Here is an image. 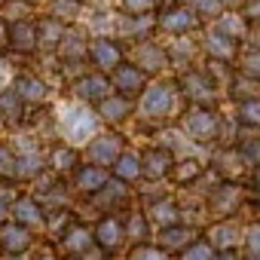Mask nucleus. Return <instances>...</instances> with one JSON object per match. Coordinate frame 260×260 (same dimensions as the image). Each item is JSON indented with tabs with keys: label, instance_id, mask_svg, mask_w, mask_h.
<instances>
[{
	"label": "nucleus",
	"instance_id": "obj_1",
	"mask_svg": "<svg viewBox=\"0 0 260 260\" xmlns=\"http://www.w3.org/2000/svg\"><path fill=\"white\" fill-rule=\"evenodd\" d=\"M135 104H138L135 107L138 119L144 125L156 128V132H159V128H166V125H172L181 116V110H184V98L178 92L175 77H153L147 83V89L138 95Z\"/></svg>",
	"mask_w": 260,
	"mask_h": 260
},
{
	"label": "nucleus",
	"instance_id": "obj_2",
	"mask_svg": "<svg viewBox=\"0 0 260 260\" xmlns=\"http://www.w3.org/2000/svg\"><path fill=\"white\" fill-rule=\"evenodd\" d=\"M175 125L196 147H220L226 144V116L217 104H184Z\"/></svg>",
	"mask_w": 260,
	"mask_h": 260
},
{
	"label": "nucleus",
	"instance_id": "obj_3",
	"mask_svg": "<svg viewBox=\"0 0 260 260\" xmlns=\"http://www.w3.org/2000/svg\"><path fill=\"white\" fill-rule=\"evenodd\" d=\"M52 110H55V138L64 144L83 147V144H89V138H95L101 132V119L92 104L68 98V101L55 104Z\"/></svg>",
	"mask_w": 260,
	"mask_h": 260
},
{
	"label": "nucleus",
	"instance_id": "obj_4",
	"mask_svg": "<svg viewBox=\"0 0 260 260\" xmlns=\"http://www.w3.org/2000/svg\"><path fill=\"white\" fill-rule=\"evenodd\" d=\"M205 199V214L208 220H223V217H239L248 208V184L239 181H214L208 187Z\"/></svg>",
	"mask_w": 260,
	"mask_h": 260
},
{
	"label": "nucleus",
	"instance_id": "obj_5",
	"mask_svg": "<svg viewBox=\"0 0 260 260\" xmlns=\"http://www.w3.org/2000/svg\"><path fill=\"white\" fill-rule=\"evenodd\" d=\"M175 83H178V92L184 98V104H217L223 89L211 80V74L196 61L190 68H181L175 71Z\"/></svg>",
	"mask_w": 260,
	"mask_h": 260
},
{
	"label": "nucleus",
	"instance_id": "obj_6",
	"mask_svg": "<svg viewBox=\"0 0 260 260\" xmlns=\"http://www.w3.org/2000/svg\"><path fill=\"white\" fill-rule=\"evenodd\" d=\"M125 58L138 64L150 80L153 77H166L172 71V61H169V52H166V43H159L156 37H144L138 43H128L125 46Z\"/></svg>",
	"mask_w": 260,
	"mask_h": 260
},
{
	"label": "nucleus",
	"instance_id": "obj_7",
	"mask_svg": "<svg viewBox=\"0 0 260 260\" xmlns=\"http://www.w3.org/2000/svg\"><path fill=\"white\" fill-rule=\"evenodd\" d=\"M135 193H132V184H122V181H116L113 175H110V181L95 193V196H89V199H80L83 205H89L92 208V214L98 217V214H122L128 205H135Z\"/></svg>",
	"mask_w": 260,
	"mask_h": 260
},
{
	"label": "nucleus",
	"instance_id": "obj_8",
	"mask_svg": "<svg viewBox=\"0 0 260 260\" xmlns=\"http://www.w3.org/2000/svg\"><path fill=\"white\" fill-rule=\"evenodd\" d=\"M128 147V138L119 132V128H101L95 138H89V144L80 147L83 153V162H92V166H101V169H110L116 162V156Z\"/></svg>",
	"mask_w": 260,
	"mask_h": 260
},
{
	"label": "nucleus",
	"instance_id": "obj_9",
	"mask_svg": "<svg viewBox=\"0 0 260 260\" xmlns=\"http://www.w3.org/2000/svg\"><path fill=\"white\" fill-rule=\"evenodd\" d=\"M202 28H205V22L184 4V0L156 13V34H162V37H193Z\"/></svg>",
	"mask_w": 260,
	"mask_h": 260
},
{
	"label": "nucleus",
	"instance_id": "obj_10",
	"mask_svg": "<svg viewBox=\"0 0 260 260\" xmlns=\"http://www.w3.org/2000/svg\"><path fill=\"white\" fill-rule=\"evenodd\" d=\"M122 61H125V43L122 40H116L113 34H92L89 49H86V64H92V71L110 74Z\"/></svg>",
	"mask_w": 260,
	"mask_h": 260
},
{
	"label": "nucleus",
	"instance_id": "obj_11",
	"mask_svg": "<svg viewBox=\"0 0 260 260\" xmlns=\"http://www.w3.org/2000/svg\"><path fill=\"white\" fill-rule=\"evenodd\" d=\"M141 208H144V214H147L153 233H156V230H166V226H175V223L184 220L181 199H178L175 193H153V196L144 199Z\"/></svg>",
	"mask_w": 260,
	"mask_h": 260
},
{
	"label": "nucleus",
	"instance_id": "obj_12",
	"mask_svg": "<svg viewBox=\"0 0 260 260\" xmlns=\"http://www.w3.org/2000/svg\"><path fill=\"white\" fill-rule=\"evenodd\" d=\"M92 239H95V245H98L104 254H110V257L119 254V251L128 245L122 214H98L95 223H92Z\"/></svg>",
	"mask_w": 260,
	"mask_h": 260
},
{
	"label": "nucleus",
	"instance_id": "obj_13",
	"mask_svg": "<svg viewBox=\"0 0 260 260\" xmlns=\"http://www.w3.org/2000/svg\"><path fill=\"white\" fill-rule=\"evenodd\" d=\"M175 150H169L166 144L153 141L147 147H141V181H150V184H159V181H169L172 169H175Z\"/></svg>",
	"mask_w": 260,
	"mask_h": 260
},
{
	"label": "nucleus",
	"instance_id": "obj_14",
	"mask_svg": "<svg viewBox=\"0 0 260 260\" xmlns=\"http://www.w3.org/2000/svg\"><path fill=\"white\" fill-rule=\"evenodd\" d=\"M68 92H71V98H77V101L95 107L101 98H107V95L113 92V86H110V77H107V74L86 68L80 77H74V80L68 83Z\"/></svg>",
	"mask_w": 260,
	"mask_h": 260
},
{
	"label": "nucleus",
	"instance_id": "obj_15",
	"mask_svg": "<svg viewBox=\"0 0 260 260\" xmlns=\"http://www.w3.org/2000/svg\"><path fill=\"white\" fill-rule=\"evenodd\" d=\"M55 245H58V251H61V257H68V260H80L92 245H95V239H92V226L77 214L58 236H55Z\"/></svg>",
	"mask_w": 260,
	"mask_h": 260
},
{
	"label": "nucleus",
	"instance_id": "obj_16",
	"mask_svg": "<svg viewBox=\"0 0 260 260\" xmlns=\"http://www.w3.org/2000/svg\"><path fill=\"white\" fill-rule=\"evenodd\" d=\"M10 86L22 95V101L28 104V107H40V104H49V98H52V83L46 80V77H40L37 71H16L13 74V80H10Z\"/></svg>",
	"mask_w": 260,
	"mask_h": 260
},
{
	"label": "nucleus",
	"instance_id": "obj_17",
	"mask_svg": "<svg viewBox=\"0 0 260 260\" xmlns=\"http://www.w3.org/2000/svg\"><path fill=\"white\" fill-rule=\"evenodd\" d=\"M242 233H245V223L239 217H223V220H208L202 226V239L214 248V251H230V248H239L242 245Z\"/></svg>",
	"mask_w": 260,
	"mask_h": 260
},
{
	"label": "nucleus",
	"instance_id": "obj_18",
	"mask_svg": "<svg viewBox=\"0 0 260 260\" xmlns=\"http://www.w3.org/2000/svg\"><path fill=\"white\" fill-rule=\"evenodd\" d=\"M135 98H128V95H119V92H110L107 98H101L95 104V113L101 119V125H110V128H119L125 125L128 119L135 116Z\"/></svg>",
	"mask_w": 260,
	"mask_h": 260
},
{
	"label": "nucleus",
	"instance_id": "obj_19",
	"mask_svg": "<svg viewBox=\"0 0 260 260\" xmlns=\"http://www.w3.org/2000/svg\"><path fill=\"white\" fill-rule=\"evenodd\" d=\"M199 49H202L205 58H217V61H226V64L236 68V58L242 52V43H236V40L223 37L220 31H214L211 25H205L199 31Z\"/></svg>",
	"mask_w": 260,
	"mask_h": 260
},
{
	"label": "nucleus",
	"instance_id": "obj_20",
	"mask_svg": "<svg viewBox=\"0 0 260 260\" xmlns=\"http://www.w3.org/2000/svg\"><path fill=\"white\" fill-rule=\"evenodd\" d=\"M110 86H113V92H119V95H128V98H135L138 101V95L147 89V83H150V77L138 68V64H132V61H122V64H116L110 74Z\"/></svg>",
	"mask_w": 260,
	"mask_h": 260
},
{
	"label": "nucleus",
	"instance_id": "obj_21",
	"mask_svg": "<svg viewBox=\"0 0 260 260\" xmlns=\"http://www.w3.org/2000/svg\"><path fill=\"white\" fill-rule=\"evenodd\" d=\"M107 181H110V169H101V166H92V162H80L77 172L68 178L71 193H74L77 199H89V196H95Z\"/></svg>",
	"mask_w": 260,
	"mask_h": 260
},
{
	"label": "nucleus",
	"instance_id": "obj_22",
	"mask_svg": "<svg viewBox=\"0 0 260 260\" xmlns=\"http://www.w3.org/2000/svg\"><path fill=\"white\" fill-rule=\"evenodd\" d=\"M10 220L28 226V230H34V233H37V230L43 233V226H46V208L40 205V199H37L34 193L22 190V193L16 196V202L10 205Z\"/></svg>",
	"mask_w": 260,
	"mask_h": 260
},
{
	"label": "nucleus",
	"instance_id": "obj_23",
	"mask_svg": "<svg viewBox=\"0 0 260 260\" xmlns=\"http://www.w3.org/2000/svg\"><path fill=\"white\" fill-rule=\"evenodd\" d=\"M37 242L34 230L16 223V220H4L0 223V257H25L31 251V245Z\"/></svg>",
	"mask_w": 260,
	"mask_h": 260
},
{
	"label": "nucleus",
	"instance_id": "obj_24",
	"mask_svg": "<svg viewBox=\"0 0 260 260\" xmlns=\"http://www.w3.org/2000/svg\"><path fill=\"white\" fill-rule=\"evenodd\" d=\"M80 162H83L80 147L64 144V141H58V138L46 144V169H49L52 175H58V178H71V175L77 172Z\"/></svg>",
	"mask_w": 260,
	"mask_h": 260
},
{
	"label": "nucleus",
	"instance_id": "obj_25",
	"mask_svg": "<svg viewBox=\"0 0 260 260\" xmlns=\"http://www.w3.org/2000/svg\"><path fill=\"white\" fill-rule=\"evenodd\" d=\"M205 172H208V162H205L202 156L184 153V156L175 159V169H172V175H169V184H172L175 190H190V187H196V184L205 178Z\"/></svg>",
	"mask_w": 260,
	"mask_h": 260
},
{
	"label": "nucleus",
	"instance_id": "obj_26",
	"mask_svg": "<svg viewBox=\"0 0 260 260\" xmlns=\"http://www.w3.org/2000/svg\"><path fill=\"white\" fill-rule=\"evenodd\" d=\"M4 52L22 55V58H34L37 55V25H34V19L10 25V40H7Z\"/></svg>",
	"mask_w": 260,
	"mask_h": 260
},
{
	"label": "nucleus",
	"instance_id": "obj_27",
	"mask_svg": "<svg viewBox=\"0 0 260 260\" xmlns=\"http://www.w3.org/2000/svg\"><path fill=\"white\" fill-rule=\"evenodd\" d=\"M25 113H28V104L7 83L4 89H0V125L10 128V132H16V128H22V122H25Z\"/></svg>",
	"mask_w": 260,
	"mask_h": 260
},
{
	"label": "nucleus",
	"instance_id": "obj_28",
	"mask_svg": "<svg viewBox=\"0 0 260 260\" xmlns=\"http://www.w3.org/2000/svg\"><path fill=\"white\" fill-rule=\"evenodd\" d=\"M193 37H169L166 40V52H169V61H172V74L181 71V68H190V64H196L202 58L199 40H193Z\"/></svg>",
	"mask_w": 260,
	"mask_h": 260
},
{
	"label": "nucleus",
	"instance_id": "obj_29",
	"mask_svg": "<svg viewBox=\"0 0 260 260\" xmlns=\"http://www.w3.org/2000/svg\"><path fill=\"white\" fill-rule=\"evenodd\" d=\"M199 233H202V230H196L193 223L181 220V223H175V226L156 230V245H162L169 254H175V257H178L190 242H196V239H199Z\"/></svg>",
	"mask_w": 260,
	"mask_h": 260
},
{
	"label": "nucleus",
	"instance_id": "obj_30",
	"mask_svg": "<svg viewBox=\"0 0 260 260\" xmlns=\"http://www.w3.org/2000/svg\"><path fill=\"white\" fill-rule=\"evenodd\" d=\"M34 25H37V52L52 58L55 49H58V43H61V37H64L68 25L58 22V19H52V16H37Z\"/></svg>",
	"mask_w": 260,
	"mask_h": 260
},
{
	"label": "nucleus",
	"instance_id": "obj_31",
	"mask_svg": "<svg viewBox=\"0 0 260 260\" xmlns=\"http://www.w3.org/2000/svg\"><path fill=\"white\" fill-rule=\"evenodd\" d=\"M122 223H125L128 245H135V242H153V226H150L144 208L138 205V199H135V205H128L122 211Z\"/></svg>",
	"mask_w": 260,
	"mask_h": 260
},
{
	"label": "nucleus",
	"instance_id": "obj_32",
	"mask_svg": "<svg viewBox=\"0 0 260 260\" xmlns=\"http://www.w3.org/2000/svg\"><path fill=\"white\" fill-rule=\"evenodd\" d=\"M214 31H220L223 37H230V40H236V43H242L245 46V40H248V34H251V28H248V22H245V16L239 13V10H223L214 22H208Z\"/></svg>",
	"mask_w": 260,
	"mask_h": 260
},
{
	"label": "nucleus",
	"instance_id": "obj_33",
	"mask_svg": "<svg viewBox=\"0 0 260 260\" xmlns=\"http://www.w3.org/2000/svg\"><path fill=\"white\" fill-rule=\"evenodd\" d=\"M110 175H113L116 181H122V184H138V181H141V150L125 147V150L116 156V162L110 166Z\"/></svg>",
	"mask_w": 260,
	"mask_h": 260
},
{
	"label": "nucleus",
	"instance_id": "obj_34",
	"mask_svg": "<svg viewBox=\"0 0 260 260\" xmlns=\"http://www.w3.org/2000/svg\"><path fill=\"white\" fill-rule=\"evenodd\" d=\"M86 7H89V0H49V4H46V16H52V19H58L64 25H74V22L83 19Z\"/></svg>",
	"mask_w": 260,
	"mask_h": 260
},
{
	"label": "nucleus",
	"instance_id": "obj_35",
	"mask_svg": "<svg viewBox=\"0 0 260 260\" xmlns=\"http://www.w3.org/2000/svg\"><path fill=\"white\" fill-rule=\"evenodd\" d=\"M233 122H236L239 128H245V132H260V95H257V98L236 101Z\"/></svg>",
	"mask_w": 260,
	"mask_h": 260
},
{
	"label": "nucleus",
	"instance_id": "obj_36",
	"mask_svg": "<svg viewBox=\"0 0 260 260\" xmlns=\"http://www.w3.org/2000/svg\"><path fill=\"white\" fill-rule=\"evenodd\" d=\"M233 147L242 153V159L251 169H260V132H245V128H239V138L233 141Z\"/></svg>",
	"mask_w": 260,
	"mask_h": 260
},
{
	"label": "nucleus",
	"instance_id": "obj_37",
	"mask_svg": "<svg viewBox=\"0 0 260 260\" xmlns=\"http://www.w3.org/2000/svg\"><path fill=\"white\" fill-rule=\"evenodd\" d=\"M223 95H226L233 104H236V101H245V98H257V95H260V83H257V80H248V77H242V74L233 71V77H230Z\"/></svg>",
	"mask_w": 260,
	"mask_h": 260
},
{
	"label": "nucleus",
	"instance_id": "obj_38",
	"mask_svg": "<svg viewBox=\"0 0 260 260\" xmlns=\"http://www.w3.org/2000/svg\"><path fill=\"white\" fill-rule=\"evenodd\" d=\"M236 74L260 83V46H254V43H245L242 46V52L236 58Z\"/></svg>",
	"mask_w": 260,
	"mask_h": 260
},
{
	"label": "nucleus",
	"instance_id": "obj_39",
	"mask_svg": "<svg viewBox=\"0 0 260 260\" xmlns=\"http://www.w3.org/2000/svg\"><path fill=\"white\" fill-rule=\"evenodd\" d=\"M0 16L10 25L13 22H28V19H37V4L34 0H4V4H0Z\"/></svg>",
	"mask_w": 260,
	"mask_h": 260
},
{
	"label": "nucleus",
	"instance_id": "obj_40",
	"mask_svg": "<svg viewBox=\"0 0 260 260\" xmlns=\"http://www.w3.org/2000/svg\"><path fill=\"white\" fill-rule=\"evenodd\" d=\"M122 260H175V254H169L156 242H135V245L125 248V257Z\"/></svg>",
	"mask_w": 260,
	"mask_h": 260
},
{
	"label": "nucleus",
	"instance_id": "obj_41",
	"mask_svg": "<svg viewBox=\"0 0 260 260\" xmlns=\"http://www.w3.org/2000/svg\"><path fill=\"white\" fill-rule=\"evenodd\" d=\"M242 260H260V220H248L242 233Z\"/></svg>",
	"mask_w": 260,
	"mask_h": 260
},
{
	"label": "nucleus",
	"instance_id": "obj_42",
	"mask_svg": "<svg viewBox=\"0 0 260 260\" xmlns=\"http://www.w3.org/2000/svg\"><path fill=\"white\" fill-rule=\"evenodd\" d=\"M28 260H61V251H58L55 239H49V236H40V239L31 245V251H28Z\"/></svg>",
	"mask_w": 260,
	"mask_h": 260
},
{
	"label": "nucleus",
	"instance_id": "obj_43",
	"mask_svg": "<svg viewBox=\"0 0 260 260\" xmlns=\"http://www.w3.org/2000/svg\"><path fill=\"white\" fill-rule=\"evenodd\" d=\"M214 254H217V251H214V248L202 239V233H199V239H196V242H190V245L175 257V260H214Z\"/></svg>",
	"mask_w": 260,
	"mask_h": 260
},
{
	"label": "nucleus",
	"instance_id": "obj_44",
	"mask_svg": "<svg viewBox=\"0 0 260 260\" xmlns=\"http://www.w3.org/2000/svg\"><path fill=\"white\" fill-rule=\"evenodd\" d=\"M184 4L208 25V22H214L220 13H223V4H220V0H184Z\"/></svg>",
	"mask_w": 260,
	"mask_h": 260
},
{
	"label": "nucleus",
	"instance_id": "obj_45",
	"mask_svg": "<svg viewBox=\"0 0 260 260\" xmlns=\"http://www.w3.org/2000/svg\"><path fill=\"white\" fill-rule=\"evenodd\" d=\"M116 7L125 16H150V13H156L159 0H116Z\"/></svg>",
	"mask_w": 260,
	"mask_h": 260
},
{
	"label": "nucleus",
	"instance_id": "obj_46",
	"mask_svg": "<svg viewBox=\"0 0 260 260\" xmlns=\"http://www.w3.org/2000/svg\"><path fill=\"white\" fill-rule=\"evenodd\" d=\"M0 181H16V150L10 141H0Z\"/></svg>",
	"mask_w": 260,
	"mask_h": 260
},
{
	"label": "nucleus",
	"instance_id": "obj_47",
	"mask_svg": "<svg viewBox=\"0 0 260 260\" xmlns=\"http://www.w3.org/2000/svg\"><path fill=\"white\" fill-rule=\"evenodd\" d=\"M248 22V28H260V0H245V7L239 10Z\"/></svg>",
	"mask_w": 260,
	"mask_h": 260
},
{
	"label": "nucleus",
	"instance_id": "obj_48",
	"mask_svg": "<svg viewBox=\"0 0 260 260\" xmlns=\"http://www.w3.org/2000/svg\"><path fill=\"white\" fill-rule=\"evenodd\" d=\"M80 260H110V254H104V251H101L98 245H92V248H89V251H86V254H83Z\"/></svg>",
	"mask_w": 260,
	"mask_h": 260
},
{
	"label": "nucleus",
	"instance_id": "obj_49",
	"mask_svg": "<svg viewBox=\"0 0 260 260\" xmlns=\"http://www.w3.org/2000/svg\"><path fill=\"white\" fill-rule=\"evenodd\" d=\"M7 40H10V22L0 16V52L7 49Z\"/></svg>",
	"mask_w": 260,
	"mask_h": 260
},
{
	"label": "nucleus",
	"instance_id": "obj_50",
	"mask_svg": "<svg viewBox=\"0 0 260 260\" xmlns=\"http://www.w3.org/2000/svg\"><path fill=\"white\" fill-rule=\"evenodd\" d=\"M214 260H242V251L239 248H230V251H217Z\"/></svg>",
	"mask_w": 260,
	"mask_h": 260
},
{
	"label": "nucleus",
	"instance_id": "obj_51",
	"mask_svg": "<svg viewBox=\"0 0 260 260\" xmlns=\"http://www.w3.org/2000/svg\"><path fill=\"white\" fill-rule=\"evenodd\" d=\"M10 83V71H7V61H4V55H0V89H4Z\"/></svg>",
	"mask_w": 260,
	"mask_h": 260
},
{
	"label": "nucleus",
	"instance_id": "obj_52",
	"mask_svg": "<svg viewBox=\"0 0 260 260\" xmlns=\"http://www.w3.org/2000/svg\"><path fill=\"white\" fill-rule=\"evenodd\" d=\"M220 4H223V10H242L245 0H220Z\"/></svg>",
	"mask_w": 260,
	"mask_h": 260
},
{
	"label": "nucleus",
	"instance_id": "obj_53",
	"mask_svg": "<svg viewBox=\"0 0 260 260\" xmlns=\"http://www.w3.org/2000/svg\"><path fill=\"white\" fill-rule=\"evenodd\" d=\"M4 260H28V257H7V254H4Z\"/></svg>",
	"mask_w": 260,
	"mask_h": 260
},
{
	"label": "nucleus",
	"instance_id": "obj_54",
	"mask_svg": "<svg viewBox=\"0 0 260 260\" xmlns=\"http://www.w3.org/2000/svg\"><path fill=\"white\" fill-rule=\"evenodd\" d=\"M61 260H68V257H61Z\"/></svg>",
	"mask_w": 260,
	"mask_h": 260
},
{
	"label": "nucleus",
	"instance_id": "obj_55",
	"mask_svg": "<svg viewBox=\"0 0 260 260\" xmlns=\"http://www.w3.org/2000/svg\"><path fill=\"white\" fill-rule=\"evenodd\" d=\"M0 4H4V0H0Z\"/></svg>",
	"mask_w": 260,
	"mask_h": 260
},
{
	"label": "nucleus",
	"instance_id": "obj_56",
	"mask_svg": "<svg viewBox=\"0 0 260 260\" xmlns=\"http://www.w3.org/2000/svg\"><path fill=\"white\" fill-rule=\"evenodd\" d=\"M257 202H260V199H257Z\"/></svg>",
	"mask_w": 260,
	"mask_h": 260
}]
</instances>
